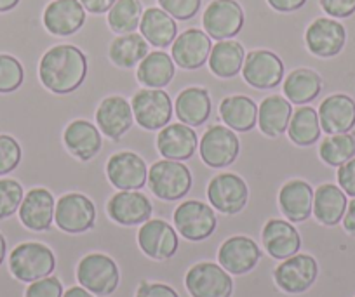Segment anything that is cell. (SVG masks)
Instances as JSON below:
<instances>
[{
    "mask_svg": "<svg viewBox=\"0 0 355 297\" xmlns=\"http://www.w3.org/2000/svg\"><path fill=\"white\" fill-rule=\"evenodd\" d=\"M87 75V57L78 47L63 44L54 46L39 63V78L47 91L70 94L77 91Z\"/></svg>",
    "mask_w": 355,
    "mask_h": 297,
    "instance_id": "cell-1",
    "label": "cell"
},
{
    "mask_svg": "<svg viewBox=\"0 0 355 297\" xmlns=\"http://www.w3.org/2000/svg\"><path fill=\"white\" fill-rule=\"evenodd\" d=\"M56 258L47 245L39 242H25L15 247L9 255V269L16 280L25 283L37 282L53 275Z\"/></svg>",
    "mask_w": 355,
    "mask_h": 297,
    "instance_id": "cell-2",
    "label": "cell"
},
{
    "mask_svg": "<svg viewBox=\"0 0 355 297\" xmlns=\"http://www.w3.org/2000/svg\"><path fill=\"white\" fill-rule=\"evenodd\" d=\"M146 184L157 198L166 202H174L190 191L192 172L185 163L164 159L150 167Z\"/></svg>",
    "mask_w": 355,
    "mask_h": 297,
    "instance_id": "cell-3",
    "label": "cell"
},
{
    "mask_svg": "<svg viewBox=\"0 0 355 297\" xmlns=\"http://www.w3.org/2000/svg\"><path fill=\"white\" fill-rule=\"evenodd\" d=\"M77 280L94 296L107 297L117 290L121 273L117 264L107 254H87L77 264Z\"/></svg>",
    "mask_w": 355,
    "mask_h": 297,
    "instance_id": "cell-4",
    "label": "cell"
},
{
    "mask_svg": "<svg viewBox=\"0 0 355 297\" xmlns=\"http://www.w3.org/2000/svg\"><path fill=\"white\" fill-rule=\"evenodd\" d=\"M136 124L145 131H160L173 117V101L164 89H141L131 99Z\"/></svg>",
    "mask_w": 355,
    "mask_h": 297,
    "instance_id": "cell-5",
    "label": "cell"
},
{
    "mask_svg": "<svg viewBox=\"0 0 355 297\" xmlns=\"http://www.w3.org/2000/svg\"><path fill=\"white\" fill-rule=\"evenodd\" d=\"M96 221V207L93 200L82 193H67L56 202L54 223L61 231L78 235L89 231Z\"/></svg>",
    "mask_w": 355,
    "mask_h": 297,
    "instance_id": "cell-6",
    "label": "cell"
},
{
    "mask_svg": "<svg viewBox=\"0 0 355 297\" xmlns=\"http://www.w3.org/2000/svg\"><path fill=\"white\" fill-rule=\"evenodd\" d=\"M174 226L178 233L190 242H202L216 230V214L199 200H187L174 210Z\"/></svg>",
    "mask_w": 355,
    "mask_h": 297,
    "instance_id": "cell-7",
    "label": "cell"
},
{
    "mask_svg": "<svg viewBox=\"0 0 355 297\" xmlns=\"http://www.w3.org/2000/svg\"><path fill=\"white\" fill-rule=\"evenodd\" d=\"M187 290L192 297H232L234 280L227 269L214 262H199L185 276Z\"/></svg>",
    "mask_w": 355,
    "mask_h": 297,
    "instance_id": "cell-8",
    "label": "cell"
},
{
    "mask_svg": "<svg viewBox=\"0 0 355 297\" xmlns=\"http://www.w3.org/2000/svg\"><path fill=\"white\" fill-rule=\"evenodd\" d=\"M207 198L213 209L221 214L234 216L239 214L249 200V188L237 174L223 172L214 176L207 184Z\"/></svg>",
    "mask_w": 355,
    "mask_h": 297,
    "instance_id": "cell-9",
    "label": "cell"
},
{
    "mask_svg": "<svg viewBox=\"0 0 355 297\" xmlns=\"http://www.w3.org/2000/svg\"><path fill=\"white\" fill-rule=\"evenodd\" d=\"M204 32L214 40L234 39L244 26V11L237 0H213L202 16Z\"/></svg>",
    "mask_w": 355,
    "mask_h": 297,
    "instance_id": "cell-10",
    "label": "cell"
},
{
    "mask_svg": "<svg viewBox=\"0 0 355 297\" xmlns=\"http://www.w3.org/2000/svg\"><path fill=\"white\" fill-rule=\"evenodd\" d=\"M239 150H241V145H239L235 131L225 125H211L204 132L202 141L199 143L200 159L213 169L232 165L237 160Z\"/></svg>",
    "mask_w": 355,
    "mask_h": 297,
    "instance_id": "cell-11",
    "label": "cell"
},
{
    "mask_svg": "<svg viewBox=\"0 0 355 297\" xmlns=\"http://www.w3.org/2000/svg\"><path fill=\"white\" fill-rule=\"evenodd\" d=\"M319 276V264L309 254H295L284 259L275 268L274 278L281 290L288 294H303L315 283Z\"/></svg>",
    "mask_w": 355,
    "mask_h": 297,
    "instance_id": "cell-12",
    "label": "cell"
},
{
    "mask_svg": "<svg viewBox=\"0 0 355 297\" xmlns=\"http://www.w3.org/2000/svg\"><path fill=\"white\" fill-rule=\"evenodd\" d=\"M242 77L254 89H274L284 77V63L272 51H251L242 64Z\"/></svg>",
    "mask_w": 355,
    "mask_h": 297,
    "instance_id": "cell-13",
    "label": "cell"
},
{
    "mask_svg": "<svg viewBox=\"0 0 355 297\" xmlns=\"http://www.w3.org/2000/svg\"><path fill=\"white\" fill-rule=\"evenodd\" d=\"M347 30L334 18H317L305 32L306 49L319 57H334L343 51Z\"/></svg>",
    "mask_w": 355,
    "mask_h": 297,
    "instance_id": "cell-14",
    "label": "cell"
},
{
    "mask_svg": "<svg viewBox=\"0 0 355 297\" xmlns=\"http://www.w3.org/2000/svg\"><path fill=\"white\" fill-rule=\"evenodd\" d=\"M107 176L119 191H138L146 184L148 167L136 153L119 152L108 159Z\"/></svg>",
    "mask_w": 355,
    "mask_h": 297,
    "instance_id": "cell-15",
    "label": "cell"
},
{
    "mask_svg": "<svg viewBox=\"0 0 355 297\" xmlns=\"http://www.w3.org/2000/svg\"><path fill=\"white\" fill-rule=\"evenodd\" d=\"M213 42L206 32L199 28H189L174 39L171 46V57L174 64L183 70H197L209 60Z\"/></svg>",
    "mask_w": 355,
    "mask_h": 297,
    "instance_id": "cell-16",
    "label": "cell"
},
{
    "mask_svg": "<svg viewBox=\"0 0 355 297\" xmlns=\"http://www.w3.org/2000/svg\"><path fill=\"white\" fill-rule=\"evenodd\" d=\"M138 245L143 254L155 261L171 259L178 251V235L171 224L162 219H148L138 231Z\"/></svg>",
    "mask_w": 355,
    "mask_h": 297,
    "instance_id": "cell-17",
    "label": "cell"
},
{
    "mask_svg": "<svg viewBox=\"0 0 355 297\" xmlns=\"http://www.w3.org/2000/svg\"><path fill=\"white\" fill-rule=\"evenodd\" d=\"M259 259H261V249L252 238L242 235L227 238L218 251L220 266L230 275H245L258 264Z\"/></svg>",
    "mask_w": 355,
    "mask_h": 297,
    "instance_id": "cell-18",
    "label": "cell"
},
{
    "mask_svg": "<svg viewBox=\"0 0 355 297\" xmlns=\"http://www.w3.org/2000/svg\"><path fill=\"white\" fill-rule=\"evenodd\" d=\"M152 204L139 191H119L108 200L107 213L112 221L122 226H138L152 216Z\"/></svg>",
    "mask_w": 355,
    "mask_h": 297,
    "instance_id": "cell-19",
    "label": "cell"
},
{
    "mask_svg": "<svg viewBox=\"0 0 355 297\" xmlns=\"http://www.w3.org/2000/svg\"><path fill=\"white\" fill-rule=\"evenodd\" d=\"M44 26L56 37H70L85 23V9L80 0H53L42 16Z\"/></svg>",
    "mask_w": 355,
    "mask_h": 297,
    "instance_id": "cell-20",
    "label": "cell"
},
{
    "mask_svg": "<svg viewBox=\"0 0 355 297\" xmlns=\"http://www.w3.org/2000/svg\"><path fill=\"white\" fill-rule=\"evenodd\" d=\"M135 115L131 103L122 96H108L100 103L96 110L98 129L108 139H121L132 127Z\"/></svg>",
    "mask_w": 355,
    "mask_h": 297,
    "instance_id": "cell-21",
    "label": "cell"
},
{
    "mask_svg": "<svg viewBox=\"0 0 355 297\" xmlns=\"http://www.w3.org/2000/svg\"><path fill=\"white\" fill-rule=\"evenodd\" d=\"M56 202L49 190L33 188L23 197L18 214L23 226L32 231H47L53 224Z\"/></svg>",
    "mask_w": 355,
    "mask_h": 297,
    "instance_id": "cell-22",
    "label": "cell"
},
{
    "mask_svg": "<svg viewBox=\"0 0 355 297\" xmlns=\"http://www.w3.org/2000/svg\"><path fill=\"white\" fill-rule=\"evenodd\" d=\"M320 129L326 134H345L355 127V101L347 94H331L319 107Z\"/></svg>",
    "mask_w": 355,
    "mask_h": 297,
    "instance_id": "cell-23",
    "label": "cell"
},
{
    "mask_svg": "<svg viewBox=\"0 0 355 297\" xmlns=\"http://www.w3.org/2000/svg\"><path fill=\"white\" fill-rule=\"evenodd\" d=\"M197 146H199L197 132L185 124L166 125L157 136V150L167 160L185 162L192 159Z\"/></svg>",
    "mask_w": 355,
    "mask_h": 297,
    "instance_id": "cell-24",
    "label": "cell"
},
{
    "mask_svg": "<svg viewBox=\"0 0 355 297\" xmlns=\"http://www.w3.org/2000/svg\"><path fill=\"white\" fill-rule=\"evenodd\" d=\"M263 247L274 259H288L298 254L302 249V238L298 230L289 221L270 219L261 233Z\"/></svg>",
    "mask_w": 355,
    "mask_h": 297,
    "instance_id": "cell-25",
    "label": "cell"
},
{
    "mask_svg": "<svg viewBox=\"0 0 355 297\" xmlns=\"http://www.w3.org/2000/svg\"><path fill=\"white\" fill-rule=\"evenodd\" d=\"M279 207L289 223H303L312 216L313 190L306 181L291 179L279 191Z\"/></svg>",
    "mask_w": 355,
    "mask_h": 297,
    "instance_id": "cell-26",
    "label": "cell"
},
{
    "mask_svg": "<svg viewBox=\"0 0 355 297\" xmlns=\"http://www.w3.org/2000/svg\"><path fill=\"white\" fill-rule=\"evenodd\" d=\"M63 143L68 152L82 162L94 159L101 150L100 129L89 120H73L63 132Z\"/></svg>",
    "mask_w": 355,
    "mask_h": 297,
    "instance_id": "cell-27",
    "label": "cell"
},
{
    "mask_svg": "<svg viewBox=\"0 0 355 297\" xmlns=\"http://www.w3.org/2000/svg\"><path fill=\"white\" fill-rule=\"evenodd\" d=\"M347 206V193L340 186H336V184H320L313 191L312 214L324 226H336L343 219Z\"/></svg>",
    "mask_w": 355,
    "mask_h": 297,
    "instance_id": "cell-28",
    "label": "cell"
},
{
    "mask_svg": "<svg viewBox=\"0 0 355 297\" xmlns=\"http://www.w3.org/2000/svg\"><path fill=\"white\" fill-rule=\"evenodd\" d=\"M139 32L145 37L146 42L159 49L173 46L174 39L178 37L176 19L167 15L160 8H150L143 11L141 21H139Z\"/></svg>",
    "mask_w": 355,
    "mask_h": 297,
    "instance_id": "cell-29",
    "label": "cell"
},
{
    "mask_svg": "<svg viewBox=\"0 0 355 297\" xmlns=\"http://www.w3.org/2000/svg\"><path fill=\"white\" fill-rule=\"evenodd\" d=\"M176 117L190 127L206 124L211 115L209 92L204 87H187L178 94L174 101Z\"/></svg>",
    "mask_w": 355,
    "mask_h": 297,
    "instance_id": "cell-30",
    "label": "cell"
},
{
    "mask_svg": "<svg viewBox=\"0 0 355 297\" xmlns=\"http://www.w3.org/2000/svg\"><path fill=\"white\" fill-rule=\"evenodd\" d=\"M293 117V105L282 96H268L258 107L259 129L268 138H277L288 131Z\"/></svg>",
    "mask_w": 355,
    "mask_h": 297,
    "instance_id": "cell-31",
    "label": "cell"
},
{
    "mask_svg": "<svg viewBox=\"0 0 355 297\" xmlns=\"http://www.w3.org/2000/svg\"><path fill=\"white\" fill-rule=\"evenodd\" d=\"M220 117L232 131L249 132L258 122V107L248 96H228L220 103Z\"/></svg>",
    "mask_w": 355,
    "mask_h": 297,
    "instance_id": "cell-32",
    "label": "cell"
},
{
    "mask_svg": "<svg viewBox=\"0 0 355 297\" xmlns=\"http://www.w3.org/2000/svg\"><path fill=\"white\" fill-rule=\"evenodd\" d=\"M176 64L164 51H152L138 64L136 77L146 89H162L173 80Z\"/></svg>",
    "mask_w": 355,
    "mask_h": 297,
    "instance_id": "cell-33",
    "label": "cell"
},
{
    "mask_svg": "<svg viewBox=\"0 0 355 297\" xmlns=\"http://www.w3.org/2000/svg\"><path fill=\"white\" fill-rule=\"evenodd\" d=\"M282 91H284V96L289 103L303 107V105H309L310 101H313L320 94L322 78L313 70L298 68V70L291 71L286 77Z\"/></svg>",
    "mask_w": 355,
    "mask_h": 297,
    "instance_id": "cell-34",
    "label": "cell"
},
{
    "mask_svg": "<svg viewBox=\"0 0 355 297\" xmlns=\"http://www.w3.org/2000/svg\"><path fill=\"white\" fill-rule=\"evenodd\" d=\"M245 53L241 42L234 39L220 40L216 46H213L209 54V70L220 78H232L242 70Z\"/></svg>",
    "mask_w": 355,
    "mask_h": 297,
    "instance_id": "cell-35",
    "label": "cell"
},
{
    "mask_svg": "<svg viewBox=\"0 0 355 297\" xmlns=\"http://www.w3.org/2000/svg\"><path fill=\"white\" fill-rule=\"evenodd\" d=\"M150 53V44L141 33L119 35L108 47V57L119 68H132Z\"/></svg>",
    "mask_w": 355,
    "mask_h": 297,
    "instance_id": "cell-36",
    "label": "cell"
},
{
    "mask_svg": "<svg viewBox=\"0 0 355 297\" xmlns=\"http://www.w3.org/2000/svg\"><path fill=\"white\" fill-rule=\"evenodd\" d=\"M289 139L296 146H312L319 141L320 138V122L319 114L312 107H300L298 110L293 111V117L289 120L288 131Z\"/></svg>",
    "mask_w": 355,
    "mask_h": 297,
    "instance_id": "cell-37",
    "label": "cell"
},
{
    "mask_svg": "<svg viewBox=\"0 0 355 297\" xmlns=\"http://www.w3.org/2000/svg\"><path fill=\"white\" fill-rule=\"evenodd\" d=\"M143 16V6L139 0H117L108 11V26L117 35L136 32Z\"/></svg>",
    "mask_w": 355,
    "mask_h": 297,
    "instance_id": "cell-38",
    "label": "cell"
},
{
    "mask_svg": "<svg viewBox=\"0 0 355 297\" xmlns=\"http://www.w3.org/2000/svg\"><path fill=\"white\" fill-rule=\"evenodd\" d=\"M319 155L324 163L331 167H340L355 156V134H331L319 146Z\"/></svg>",
    "mask_w": 355,
    "mask_h": 297,
    "instance_id": "cell-39",
    "label": "cell"
},
{
    "mask_svg": "<svg viewBox=\"0 0 355 297\" xmlns=\"http://www.w3.org/2000/svg\"><path fill=\"white\" fill-rule=\"evenodd\" d=\"M25 80V68L11 54H0V94L18 91Z\"/></svg>",
    "mask_w": 355,
    "mask_h": 297,
    "instance_id": "cell-40",
    "label": "cell"
},
{
    "mask_svg": "<svg viewBox=\"0 0 355 297\" xmlns=\"http://www.w3.org/2000/svg\"><path fill=\"white\" fill-rule=\"evenodd\" d=\"M25 191L16 179L2 177L0 179V219H8L18 213L23 202Z\"/></svg>",
    "mask_w": 355,
    "mask_h": 297,
    "instance_id": "cell-41",
    "label": "cell"
},
{
    "mask_svg": "<svg viewBox=\"0 0 355 297\" xmlns=\"http://www.w3.org/2000/svg\"><path fill=\"white\" fill-rule=\"evenodd\" d=\"M21 146L12 136L0 134V176L12 172L21 162Z\"/></svg>",
    "mask_w": 355,
    "mask_h": 297,
    "instance_id": "cell-42",
    "label": "cell"
},
{
    "mask_svg": "<svg viewBox=\"0 0 355 297\" xmlns=\"http://www.w3.org/2000/svg\"><path fill=\"white\" fill-rule=\"evenodd\" d=\"M160 9L178 21H189L199 12L202 0H157Z\"/></svg>",
    "mask_w": 355,
    "mask_h": 297,
    "instance_id": "cell-43",
    "label": "cell"
},
{
    "mask_svg": "<svg viewBox=\"0 0 355 297\" xmlns=\"http://www.w3.org/2000/svg\"><path fill=\"white\" fill-rule=\"evenodd\" d=\"M63 296V285L56 276H46L37 282H32L26 289L25 297H61Z\"/></svg>",
    "mask_w": 355,
    "mask_h": 297,
    "instance_id": "cell-44",
    "label": "cell"
},
{
    "mask_svg": "<svg viewBox=\"0 0 355 297\" xmlns=\"http://www.w3.org/2000/svg\"><path fill=\"white\" fill-rule=\"evenodd\" d=\"M329 18H350L355 12V0H319Z\"/></svg>",
    "mask_w": 355,
    "mask_h": 297,
    "instance_id": "cell-45",
    "label": "cell"
},
{
    "mask_svg": "<svg viewBox=\"0 0 355 297\" xmlns=\"http://www.w3.org/2000/svg\"><path fill=\"white\" fill-rule=\"evenodd\" d=\"M338 186L345 191L347 195L355 198V156L343 165L338 167Z\"/></svg>",
    "mask_w": 355,
    "mask_h": 297,
    "instance_id": "cell-46",
    "label": "cell"
},
{
    "mask_svg": "<svg viewBox=\"0 0 355 297\" xmlns=\"http://www.w3.org/2000/svg\"><path fill=\"white\" fill-rule=\"evenodd\" d=\"M136 297H180L173 287L166 285V283H150L141 282L138 287Z\"/></svg>",
    "mask_w": 355,
    "mask_h": 297,
    "instance_id": "cell-47",
    "label": "cell"
},
{
    "mask_svg": "<svg viewBox=\"0 0 355 297\" xmlns=\"http://www.w3.org/2000/svg\"><path fill=\"white\" fill-rule=\"evenodd\" d=\"M115 2L117 0H80L82 8L85 11L93 12V15H105V12L110 11Z\"/></svg>",
    "mask_w": 355,
    "mask_h": 297,
    "instance_id": "cell-48",
    "label": "cell"
},
{
    "mask_svg": "<svg viewBox=\"0 0 355 297\" xmlns=\"http://www.w3.org/2000/svg\"><path fill=\"white\" fill-rule=\"evenodd\" d=\"M266 2L279 12H295L306 4V0H266Z\"/></svg>",
    "mask_w": 355,
    "mask_h": 297,
    "instance_id": "cell-49",
    "label": "cell"
},
{
    "mask_svg": "<svg viewBox=\"0 0 355 297\" xmlns=\"http://www.w3.org/2000/svg\"><path fill=\"white\" fill-rule=\"evenodd\" d=\"M341 221H343L345 231L355 237V198L347 206V210H345V216Z\"/></svg>",
    "mask_w": 355,
    "mask_h": 297,
    "instance_id": "cell-50",
    "label": "cell"
},
{
    "mask_svg": "<svg viewBox=\"0 0 355 297\" xmlns=\"http://www.w3.org/2000/svg\"><path fill=\"white\" fill-rule=\"evenodd\" d=\"M61 297H96V296L80 285V287H71V289H68L67 292H63V296Z\"/></svg>",
    "mask_w": 355,
    "mask_h": 297,
    "instance_id": "cell-51",
    "label": "cell"
},
{
    "mask_svg": "<svg viewBox=\"0 0 355 297\" xmlns=\"http://www.w3.org/2000/svg\"><path fill=\"white\" fill-rule=\"evenodd\" d=\"M21 0H0V12H9L18 8Z\"/></svg>",
    "mask_w": 355,
    "mask_h": 297,
    "instance_id": "cell-52",
    "label": "cell"
},
{
    "mask_svg": "<svg viewBox=\"0 0 355 297\" xmlns=\"http://www.w3.org/2000/svg\"><path fill=\"white\" fill-rule=\"evenodd\" d=\"M6 254H8V242H6V237L0 233V266L4 262Z\"/></svg>",
    "mask_w": 355,
    "mask_h": 297,
    "instance_id": "cell-53",
    "label": "cell"
}]
</instances>
